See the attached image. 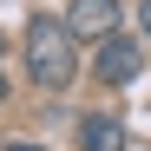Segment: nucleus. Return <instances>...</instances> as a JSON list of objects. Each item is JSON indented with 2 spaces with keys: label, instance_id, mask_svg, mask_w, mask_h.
<instances>
[{
  "label": "nucleus",
  "instance_id": "nucleus-2",
  "mask_svg": "<svg viewBox=\"0 0 151 151\" xmlns=\"http://www.w3.org/2000/svg\"><path fill=\"white\" fill-rule=\"evenodd\" d=\"M66 33L72 40H112L118 33V0H72L66 7Z\"/></svg>",
  "mask_w": 151,
  "mask_h": 151
},
{
  "label": "nucleus",
  "instance_id": "nucleus-6",
  "mask_svg": "<svg viewBox=\"0 0 151 151\" xmlns=\"http://www.w3.org/2000/svg\"><path fill=\"white\" fill-rule=\"evenodd\" d=\"M138 27H145V40H151V0H145V7H138Z\"/></svg>",
  "mask_w": 151,
  "mask_h": 151
},
{
  "label": "nucleus",
  "instance_id": "nucleus-1",
  "mask_svg": "<svg viewBox=\"0 0 151 151\" xmlns=\"http://www.w3.org/2000/svg\"><path fill=\"white\" fill-rule=\"evenodd\" d=\"M72 40L66 33V20H33L27 27V72H33V86H46V92H66L72 86V72H79V53H72Z\"/></svg>",
  "mask_w": 151,
  "mask_h": 151
},
{
  "label": "nucleus",
  "instance_id": "nucleus-7",
  "mask_svg": "<svg viewBox=\"0 0 151 151\" xmlns=\"http://www.w3.org/2000/svg\"><path fill=\"white\" fill-rule=\"evenodd\" d=\"M0 99H7V79H0Z\"/></svg>",
  "mask_w": 151,
  "mask_h": 151
},
{
  "label": "nucleus",
  "instance_id": "nucleus-4",
  "mask_svg": "<svg viewBox=\"0 0 151 151\" xmlns=\"http://www.w3.org/2000/svg\"><path fill=\"white\" fill-rule=\"evenodd\" d=\"M79 145H86V151H125V125L105 118V112H92V118L79 125Z\"/></svg>",
  "mask_w": 151,
  "mask_h": 151
},
{
  "label": "nucleus",
  "instance_id": "nucleus-5",
  "mask_svg": "<svg viewBox=\"0 0 151 151\" xmlns=\"http://www.w3.org/2000/svg\"><path fill=\"white\" fill-rule=\"evenodd\" d=\"M0 151H40V145H27V138H0Z\"/></svg>",
  "mask_w": 151,
  "mask_h": 151
},
{
  "label": "nucleus",
  "instance_id": "nucleus-3",
  "mask_svg": "<svg viewBox=\"0 0 151 151\" xmlns=\"http://www.w3.org/2000/svg\"><path fill=\"white\" fill-rule=\"evenodd\" d=\"M138 66H145L138 40H125V33L99 40V86H125V79H138Z\"/></svg>",
  "mask_w": 151,
  "mask_h": 151
}]
</instances>
